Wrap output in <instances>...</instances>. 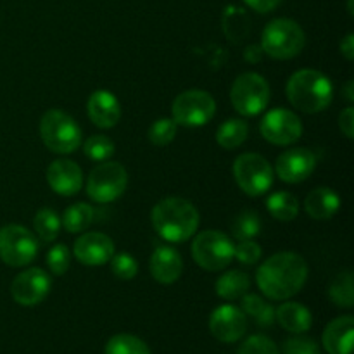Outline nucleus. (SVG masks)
Here are the masks:
<instances>
[{"mask_svg":"<svg viewBox=\"0 0 354 354\" xmlns=\"http://www.w3.org/2000/svg\"><path fill=\"white\" fill-rule=\"evenodd\" d=\"M308 280V265L296 252H277L261 263L256 273L259 290L268 299L286 301L296 296Z\"/></svg>","mask_w":354,"mask_h":354,"instance_id":"nucleus-1","label":"nucleus"},{"mask_svg":"<svg viewBox=\"0 0 354 354\" xmlns=\"http://www.w3.org/2000/svg\"><path fill=\"white\" fill-rule=\"evenodd\" d=\"M152 227L168 242H185L199 228V211L190 201L182 197H166L159 201L151 214Z\"/></svg>","mask_w":354,"mask_h":354,"instance_id":"nucleus-2","label":"nucleus"},{"mask_svg":"<svg viewBox=\"0 0 354 354\" xmlns=\"http://www.w3.org/2000/svg\"><path fill=\"white\" fill-rule=\"evenodd\" d=\"M286 92L289 102L308 114L327 109L334 99L330 78L317 69H299L294 73L287 82Z\"/></svg>","mask_w":354,"mask_h":354,"instance_id":"nucleus-3","label":"nucleus"},{"mask_svg":"<svg viewBox=\"0 0 354 354\" xmlns=\"http://www.w3.org/2000/svg\"><path fill=\"white\" fill-rule=\"evenodd\" d=\"M306 44L304 31L296 21L280 17L266 24L261 35V48L266 55L279 61L296 57Z\"/></svg>","mask_w":354,"mask_h":354,"instance_id":"nucleus-4","label":"nucleus"},{"mask_svg":"<svg viewBox=\"0 0 354 354\" xmlns=\"http://www.w3.org/2000/svg\"><path fill=\"white\" fill-rule=\"evenodd\" d=\"M40 137L45 147L55 154H71L82 144L78 123L61 109H48L41 116Z\"/></svg>","mask_w":354,"mask_h":354,"instance_id":"nucleus-5","label":"nucleus"},{"mask_svg":"<svg viewBox=\"0 0 354 354\" xmlns=\"http://www.w3.org/2000/svg\"><path fill=\"white\" fill-rule=\"evenodd\" d=\"M235 244L220 230H204L192 242L194 261L207 272H220L234 261Z\"/></svg>","mask_w":354,"mask_h":354,"instance_id":"nucleus-6","label":"nucleus"},{"mask_svg":"<svg viewBox=\"0 0 354 354\" xmlns=\"http://www.w3.org/2000/svg\"><path fill=\"white\" fill-rule=\"evenodd\" d=\"M270 90L268 82L258 73H244L237 76L230 88V100L234 109L242 116H256L268 107Z\"/></svg>","mask_w":354,"mask_h":354,"instance_id":"nucleus-7","label":"nucleus"},{"mask_svg":"<svg viewBox=\"0 0 354 354\" xmlns=\"http://www.w3.org/2000/svg\"><path fill=\"white\" fill-rule=\"evenodd\" d=\"M128 185V173L123 165L114 161H102L90 171L86 180V194L92 201L107 204L123 196Z\"/></svg>","mask_w":354,"mask_h":354,"instance_id":"nucleus-8","label":"nucleus"},{"mask_svg":"<svg viewBox=\"0 0 354 354\" xmlns=\"http://www.w3.org/2000/svg\"><path fill=\"white\" fill-rule=\"evenodd\" d=\"M216 113V102L206 90H185L180 93L171 106L173 121L176 124L197 128L207 124Z\"/></svg>","mask_w":354,"mask_h":354,"instance_id":"nucleus-9","label":"nucleus"},{"mask_svg":"<svg viewBox=\"0 0 354 354\" xmlns=\"http://www.w3.org/2000/svg\"><path fill=\"white\" fill-rule=\"evenodd\" d=\"M234 176L244 194L251 197L263 196L273 185V168L263 156L248 152L234 162Z\"/></svg>","mask_w":354,"mask_h":354,"instance_id":"nucleus-10","label":"nucleus"},{"mask_svg":"<svg viewBox=\"0 0 354 354\" xmlns=\"http://www.w3.org/2000/svg\"><path fill=\"white\" fill-rule=\"evenodd\" d=\"M38 252L33 232L21 225H6L0 228V259L12 268L30 265Z\"/></svg>","mask_w":354,"mask_h":354,"instance_id":"nucleus-11","label":"nucleus"},{"mask_svg":"<svg viewBox=\"0 0 354 354\" xmlns=\"http://www.w3.org/2000/svg\"><path fill=\"white\" fill-rule=\"evenodd\" d=\"M263 138L273 145H290L303 135V123L299 116L289 109H272L259 124Z\"/></svg>","mask_w":354,"mask_h":354,"instance_id":"nucleus-12","label":"nucleus"},{"mask_svg":"<svg viewBox=\"0 0 354 354\" xmlns=\"http://www.w3.org/2000/svg\"><path fill=\"white\" fill-rule=\"evenodd\" d=\"M52 280L41 268H30L21 272L10 283L12 299L21 306H37L50 292Z\"/></svg>","mask_w":354,"mask_h":354,"instance_id":"nucleus-13","label":"nucleus"},{"mask_svg":"<svg viewBox=\"0 0 354 354\" xmlns=\"http://www.w3.org/2000/svg\"><path fill=\"white\" fill-rule=\"evenodd\" d=\"M209 330L220 342L232 344L244 337L248 330V318L241 308L223 304L211 313Z\"/></svg>","mask_w":354,"mask_h":354,"instance_id":"nucleus-14","label":"nucleus"},{"mask_svg":"<svg viewBox=\"0 0 354 354\" xmlns=\"http://www.w3.org/2000/svg\"><path fill=\"white\" fill-rule=\"evenodd\" d=\"M317 168V156L306 147H294L282 152L275 162L279 178L286 183H301Z\"/></svg>","mask_w":354,"mask_h":354,"instance_id":"nucleus-15","label":"nucleus"},{"mask_svg":"<svg viewBox=\"0 0 354 354\" xmlns=\"http://www.w3.org/2000/svg\"><path fill=\"white\" fill-rule=\"evenodd\" d=\"M73 254L86 266H100L114 256V242L100 232H86L80 235L73 245Z\"/></svg>","mask_w":354,"mask_h":354,"instance_id":"nucleus-16","label":"nucleus"},{"mask_svg":"<svg viewBox=\"0 0 354 354\" xmlns=\"http://www.w3.org/2000/svg\"><path fill=\"white\" fill-rule=\"evenodd\" d=\"M47 182L59 196H75L83 185L82 168L69 159H57L47 168Z\"/></svg>","mask_w":354,"mask_h":354,"instance_id":"nucleus-17","label":"nucleus"},{"mask_svg":"<svg viewBox=\"0 0 354 354\" xmlns=\"http://www.w3.org/2000/svg\"><path fill=\"white\" fill-rule=\"evenodd\" d=\"M86 113L95 127L113 128L121 118V104L109 90H95L88 97Z\"/></svg>","mask_w":354,"mask_h":354,"instance_id":"nucleus-18","label":"nucleus"},{"mask_svg":"<svg viewBox=\"0 0 354 354\" xmlns=\"http://www.w3.org/2000/svg\"><path fill=\"white\" fill-rule=\"evenodd\" d=\"M152 277L162 286H171L183 272V261L180 252L171 245H159L154 249L149 263Z\"/></svg>","mask_w":354,"mask_h":354,"instance_id":"nucleus-19","label":"nucleus"},{"mask_svg":"<svg viewBox=\"0 0 354 354\" xmlns=\"http://www.w3.org/2000/svg\"><path fill=\"white\" fill-rule=\"evenodd\" d=\"M354 337V318L339 317L327 325L322 335L324 348L328 354H351Z\"/></svg>","mask_w":354,"mask_h":354,"instance_id":"nucleus-20","label":"nucleus"},{"mask_svg":"<svg viewBox=\"0 0 354 354\" xmlns=\"http://www.w3.org/2000/svg\"><path fill=\"white\" fill-rule=\"evenodd\" d=\"M341 207V199L335 194V190L328 187H318L313 192L308 194L304 201V209L313 220L324 221L330 220Z\"/></svg>","mask_w":354,"mask_h":354,"instance_id":"nucleus-21","label":"nucleus"},{"mask_svg":"<svg viewBox=\"0 0 354 354\" xmlns=\"http://www.w3.org/2000/svg\"><path fill=\"white\" fill-rule=\"evenodd\" d=\"M275 320L290 334H304L311 328L313 317L310 310L299 303H283L275 310Z\"/></svg>","mask_w":354,"mask_h":354,"instance_id":"nucleus-22","label":"nucleus"},{"mask_svg":"<svg viewBox=\"0 0 354 354\" xmlns=\"http://www.w3.org/2000/svg\"><path fill=\"white\" fill-rule=\"evenodd\" d=\"M251 287V279L248 273L241 272V270H230L220 275V279L214 283V290L221 299L234 301L241 299Z\"/></svg>","mask_w":354,"mask_h":354,"instance_id":"nucleus-23","label":"nucleus"},{"mask_svg":"<svg viewBox=\"0 0 354 354\" xmlns=\"http://www.w3.org/2000/svg\"><path fill=\"white\" fill-rule=\"evenodd\" d=\"M249 133V127L244 120L239 118H232L227 120L216 131V142L220 147L227 149V151H234V149L241 147L245 142Z\"/></svg>","mask_w":354,"mask_h":354,"instance_id":"nucleus-24","label":"nucleus"},{"mask_svg":"<svg viewBox=\"0 0 354 354\" xmlns=\"http://www.w3.org/2000/svg\"><path fill=\"white\" fill-rule=\"evenodd\" d=\"M241 299L244 315H249L261 327H272L275 322V310L272 304L266 303L258 294H244Z\"/></svg>","mask_w":354,"mask_h":354,"instance_id":"nucleus-25","label":"nucleus"},{"mask_svg":"<svg viewBox=\"0 0 354 354\" xmlns=\"http://www.w3.org/2000/svg\"><path fill=\"white\" fill-rule=\"evenodd\" d=\"M266 209L275 220L292 221L299 213V203L289 192H275L266 201Z\"/></svg>","mask_w":354,"mask_h":354,"instance_id":"nucleus-26","label":"nucleus"},{"mask_svg":"<svg viewBox=\"0 0 354 354\" xmlns=\"http://www.w3.org/2000/svg\"><path fill=\"white\" fill-rule=\"evenodd\" d=\"M93 221V207L86 203H76L69 206L62 214L61 225H64L69 234L85 232Z\"/></svg>","mask_w":354,"mask_h":354,"instance_id":"nucleus-27","label":"nucleus"},{"mask_svg":"<svg viewBox=\"0 0 354 354\" xmlns=\"http://www.w3.org/2000/svg\"><path fill=\"white\" fill-rule=\"evenodd\" d=\"M328 296L335 306L351 308L354 304V287H353V273L349 270L337 273L335 279L328 287Z\"/></svg>","mask_w":354,"mask_h":354,"instance_id":"nucleus-28","label":"nucleus"},{"mask_svg":"<svg viewBox=\"0 0 354 354\" xmlns=\"http://www.w3.org/2000/svg\"><path fill=\"white\" fill-rule=\"evenodd\" d=\"M33 228L41 241L52 242L57 239L59 232H61V218L50 207H44L35 214Z\"/></svg>","mask_w":354,"mask_h":354,"instance_id":"nucleus-29","label":"nucleus"},{"mask_svg":"<svg viewBox=\"0 0 354 354\" xmlns=\"http://www.w3.org/2000/svg\"><path fill=\"white\" fill-rule=\"evenodd\" d=\"M261 232V220L254 211H242L232 221V235L237 241H251Z\"/></svg>","mask_w":354,"mask_h":354,"instance_id":"nucleus-30","label":"nucleus"},{"mask_svg":"<svg viewBox=\"0 0 354 354\" xmlns=\"http://www.w3.org/2000/svg\"><path fill=\"white\" fill-rule=\"evenodd\" d=\"M106 354H151V349L135 335L118 334L106 344Z\"/></svg>","mask_w":354,"mask_h":354,"instance_id":"nucleus-31","label":"nucleus"},{"mask_svg":"<svg viewBox=\"0 0 354 354\" xmlns=\"http://www.w3.org/2000/svg\"><path fill=\"white\" fill-rule=\"evenodd\" d=\"M83 152L92 161H107L114 154V142L106 135H92L83 144Z\"/></svg>","mask_w":354,"mask_h":354,"instance_id":"nucleus-32","label":"nucleus"},{"mask_svg":"<svg viewBox=\"0 0 354 354\" xmlns=\"http://www.w3.org/2000/svg\"><path fill=\"white\" fill-rule=\"evenodd\" d=\"M149 140L156 145V147H165V145L171 144L176 137V123L171 118H161L152 123L149 128Z\"/></svg>","mask_w":354,"mask_h":354,"instance_id":"nucleus-33","label":"nucleus"},{"mask_svg":"<svg viewBox=\"0 0 354 354\" xmlns=\"http://www.w3.org/2000/svg\"><path fill=\"white\" fill-rule=\"evenodd\" d=\"M223 28L225 33L232 40H239L242 37H248L249 33V19L245 16V12H242L241 9H227L223 19Z\"/></svg>","mask_w":354,"mask_h":354,"instance_id":"nucleus-34","label":"nucleus"},{"mask_svg":"<svg viewBox=\"0 0 354 354\" xmlns=\"http://www.w3.org/2000/svg\"><path fill=\"white\" fill-rule=\"evenodd\" d=\"M111 270L114 275L121 280H131L137 277L138 273V263L128 252H120L111 258Z\"/></svg>","mask_w":354,"mask_h":354,"instance_id":"nucleus-35","label":"nucleus"},{"mask_svg":"<svg viewBox=\"0 0 354 354\" xmlns=\"http://www.w3.org/2000/svg\"><path fill=\"white\" fill-rule=\"evenodd\" d=\"M237 354H280L275 342L266 335H251L242 342Z\"/></svg>","mask_w":354,"mask_h":354,"instance_id":"nucleus-36","label":"nucleus"},{"mask_svg":"<svg viewBox=\"0 0 354 354\" xmlns=\"http://www.w3.org/2000/svg\"><path fill=\"white\" fill-rule=\"evenodd\" d=\"M71 263V252L64 244H57L47 252V266L54 275L61 277L68 272Z\"/></svg>","mask_w":354,"mask_h":354,"instance_id":"nucleus-37","label":"nucleus"},{"mask_svg":"<svg viewBox=\"0 0 354 354\" xmlns=\"http://www.w3.org/2000/svg\"><path fill=\"white\" fill-rule=\"evenodd\" d=\"M283 354H320V348L313 339L297 334L283 342Z\"/></svg>","mask_w":354,"mask_h":354,"instance_id":"nucleus-38","label":"nucleus"},{"mask_svg":"<svg viewBox=\"0 0 354 354\" xmlns=\"http://www.w3.org/2000/svg\"><path fill=\"white\" fill-rule=\"evenodd\" d=\"M234 258L242 265H256L261 259V248L252 241H241L234 249Z\"/></svg>","mask_w":354,"mask_h":354,"instance_id":"nucleus-39","label":"nucleus"},{"mask_svg":"<svg viewBox=\"0 0 354 354\" xmlns=\"http://www.w3.org/2000/svg\"><path fill=\"white\" fill-rule=\"evenodd\" d=\"M339 128L342 133L348 138L354 137V109L353 107H346L339 116Z\"/></svg>","mask_w":354,"mask_h":354,"instance_id":"nucleus-40","label":"nucleus"},{"mask_svg":"<svg viewBox=\"0 0 354 354\" xmlns=\"http://www.w3.org/2000/svg\"><path fill=\"white\" fill-rule=\"evenodd\" d=\"M244 2L248 3L251 9H254L256 12L266 14V12H270V10L277 9L282 0H244Z\"/></svg>","mask_w":354,"mask_h":354,"instance_id":"nucleus-41","label":"nucleus"},{"mask_svg":"<svg viewBox=\"0 0 354 354\" xmlns=\"http://www.w3.org/2000/svg\"><path fill=\"white\" fill-rule=\"evenodd\" d=\"M341 54L344 55L348 61H353L354 59V37L353 33H349L344 40L341 41Z\"/></svg>","mask_w":354,"mask_h":354,"instance_id":"nucleus-42","label":"nucleus"},{"mask_svg":"<svg viewBox=\"0 0 354 354\" xmlns=\"http://www.w3.org/2000/svg\"><path fill=\"white\" fill-rule=\"evenodd\" d=\"M353 88H354V83L353 82H349L348 83V85H346L344 86V97H346V99H348L349 100V102H353V100H354V93H353Z\"/></svg>","mask_w":354,"mask_h":354,"instance_id":"nucleus-43","label":"nucleus"}]
</instances>
